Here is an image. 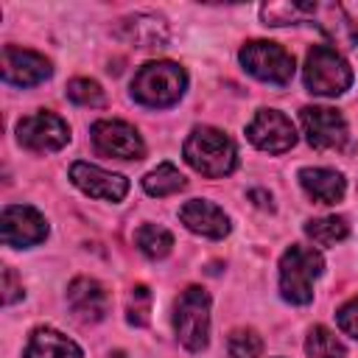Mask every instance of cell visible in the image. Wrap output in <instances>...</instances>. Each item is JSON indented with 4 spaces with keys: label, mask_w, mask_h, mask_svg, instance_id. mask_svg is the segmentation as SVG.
Instances as JSON below:
<instances>
[{
    "label": "cell",
    "mask_w": 358,
    "mask_h": 358,
    "mask_svg": "<svg viewBox=\"0 0 358 358\" xmlns=\"http://www.w3.org/2000/svg\"><path fill=\"white\" fill-rule=\"evenodd\" d=\"M182 154L187 159V165L204 176H227L235 171L238 165V148L235 143L221 131V129H213V126H199L187 134L185 145H182Z\"/></svg>",
    "instance_id": "obj_1"
},
{
    "label": "cell",
    "mask_w": 358,
    "mask_h": 358,
    "mask_svg": "<svg viewBox=\"0 0 358 358\" xmlns=\"http://www.w3.org/2000/svg\"><path fill=\"white\" fill-rule=\"evenodd\" d=\"M187 87V73L176 62H145L131 78V98L151 109L173 106Z\"/></svg>",
    "instance_id": "obj_2"
},
{
    "label": "cell",
    "mask_w": 358,
    "mask_h": 358,
    "mask_svg": "<svg viewBox=\"0 0 358 358\" xmlns=\"http://www.w3.org/2000/svg\"><path fill=\"white\" fill-rule=\"evenodd\" d=\"M324 260L316 249L291 243L280 257V294L294 305H308L313 299V280L322 274Z\"/></svg>",
    "instance_id": "obj_3"
},
{
    "label": "cell",
    "mask_w": 358,
    "mask_h": 358,
    "mask_svg": "<svg viewBox=\"0 0 358 358\" xmlns=\"http://www.w3.org/2000/svg\"><path fill=\"white\" fill-rule=\"evenodd\" d=\"M173 327L179 341L190 350L199 352L210 341V294L199 285H190L179 294L176 308H173Z\"/></svg>",
    "instance_id": "obj_4"
},
{
    "label": "cell",
    "mask_w": 358,
    "mask_h": 358,
    "mask_svg": "<svg viewBox=\"0 0 358 358\" xmlns=\"http://www.w3.org/2000/svg\"><path fill=\"white\" fill-rule=\"evenodd\" d=\"M352 84L347 59L330 45H313L305 56V87L316 95H341Z\"/></svg>",
    "instance_id": "obj_5"
},
{
    "label": "cell",
    "mask_w": 358,
    "mask_h": 358,
    "mask_svg": "<svg viewBox=\"0 0 358 358\" xmlns=\"http://www.w3.org/2000/svg\"><path fill=\"white\" fill-rule=\"evenodd\" d=\"M243 70L266 84H277L285 87L294 78V56L280 48L277 42H266V39H252L241 48L238 53Z\"/></svg>",
    "instance_id": "obj_6"
},
{
    "label": "cell",
    "mask_w": 358,
    "mask_h": 358,
    "mask_svg": "<svg viewBox=\"0 0 358 358\" xmlns=\"http://www.w3.org/2000/svg\"><path fill=\"white\" fill-rule=\"evenodd\" d=\"M17 140L28 151L48 154V151H59L70 140V129L53 112H34L17 123Z\"/></svg>",
    "instance_id": "obj_7"
},
{
    "label": "cell",
    "mask_w": 358,
    "mask_h": 358,
    "mask_svg": "<svg viewBox=\"0 0 358 358\" xmlns=\"http://www.w3.org/2000/svg\"><path fill=\"white\" fill-rule=\"evenodd\" d=\"M305 140L319 151H338L347 145V120L330 106H305L299 112Z\"/></svg>",
    "instance_id": "obj_8"
},
{
    "label": "cell",
    "mask_w": 358,
    "mask_h": 358,
    "mask_svg": "<svg viewBox=\"0 0 358 358\" xmlns=\"http://www.w3.org/2000/svg\"><path fill=\"white\" fill-rule=\"evenodd\" d=\"M92 134V145L98 154L103 157H115V159H140L145 154L143 137L137 134L134 126H129L126 120H98L90 129Z\"/></svg>",
    "instance_id": "obj_9"
},
{
    "label": "cell",
    "mask_w": 358,
    "mask_h": 358,
    "mask_svg": "<svg viewBox=\"0 0 358 358\" xmlns=\"http://www.w3.org/2000/svg\"><path fill=\"white\" fill-rule=\"evenodd\" d=\"M246 137L252 145H257L260 151H268V154H282L296 143L294 123L277 109H260L252 117V123L246 126Z\"/></svg>",
    "instance_id": "obj_10"
},
{
    "label": "cell",
    "mask_w": 358,
    "mask_h": 358,
    "mask_svg": "<svg viewBox=\"0 0 358 358\" xmlns=\"http://www.w3.org/2000/svg\"><path fill=\"white\" fill-rule=\"evenodd\" d=\"M0 229H3V243L6 246H36L48 238V224H45V215L28 204H8L3 210V221H0Z\"/></svg>",
    "instance_id": "obj_11"
},
{
    "label": "cell",
    "mask_w": 358,
    "mask_h": 358,
    "mask_svg": "<svg viewBox=\"0 0 358 358\" xmlns=\"http://www.w3.org/2000/svg\"><path fill=\"white\" fill-rule=\"evenodd\" d=\"M0 70H3V81L14 84V87H36L45 78H50V73H53L50 62L42 53L14 48V45L3 48V67Z\"/></svg>",
    "instance_id": "obj_12"
},
{
    "label": "cell",
    "mask_w": 358,
    "mask_h": 358,
    "mask_svg": "<svg viewBox=\"0 0 358 358\" xmlns=\"http://www.w3.org/2000/svg\"><path fill=\"white\" fill-rule=\"evenodd\" d=\"M70 179L78 190H84L92 199H106V201H120L129 190L126 176L120 173H109L98 165L90 162H73L70 165Z\"/></svg>",
    "instance_id": "obj_13"
},
{
    "label": "cell",
    "mask_w": 358,
    "mask_h": 358,
    "mask_svg": "<svg viewBox=\"0 0 358 358\" xmlns=\"http://www.w3.org/2000/svg\"><path fill=\"white\" fill-rule=\"evenodd\" d=\"M67 302L81 322H101L109 313V294L92 277H76L67 288Z\"/></svg>",
    "instance_id": "obj_14"
},
{
    "label": "cell",
    "mask_w": 358,
    "mask_h": 358,
    "mask_svg": "<svg viewBox=\"0 0 358 358\" xmlns=\"http://www.w3.org/2000/svg\"><path fill=\"white\" fill-rule=\"evenodd\" d=\"M179 218H182V224L190 232L204 235V238H215L218 241V238H224L229 232L227 213L218 204L207 201V199H190V201H185L182 210H179Z\"/></svg>",
    "instance_id": "obj_15"
},
{
    "label": "cell",
    "mask_w": 358,
    "mask_h": 358,
    "mask_svg": "<svg viewBox=\"0 0 358 358\" xmlns=\"http://www.w3.org/2000/svg\"><path fill=\"white\" fill-rule=\"evenodd\" d=\"M316 28L336 45V48H355L358 45V25L352 22V17L344 11V6L338 3H316L313 8V17Z\"/></svg>",
    "instance_id": "obj_16"
},
{
    "label": "cell",
    "mask_w": 358,
    "mask_h": 358,
    "mask_svg": "<svg viewBox=\"0 0 358 358\" xmlns=\"http://www.w3.org/2000/svg\"><path fill=\"white\" fill-rule=\"evenodd\" d=\"M117 36L137 45V48H159L168 39V25H165L162 17L143 11V14H131V17L120 20Z\"/></svg>",
    "instance_id": "obj_17"
},
{
    "label": "cell",
    "mask_w": 358,
    "mask_h": 358,
    "mask_svg": "<svg viewBox=\"0 0 358 358\" xmlns=\"http://www.w3.org/2000/svg\"><path fill=\"white\" fill-rule=\"evenodd\" d=\"M299 185L319 204H336V201L344 199V190H347L344 176L333 168H302L299 171Z\"/></svg>",
    "instance_id": "obj_18"
},
{
    "label": "cell",
    "mask_w": 358,
    "mask_h": 358,
    "mask_svg": "<svg viewBox=\"0 0 358 358\" xmlns=\"http://www.w3.org/2000/svg\"><path fill=\"white\" fill-rule=\"evenodd\" d=\"M25 358H81V347L53 327H36L25 344Z\"/></svg>",
    "instance_id": "obj_19"
},
{
    "label": "cell",
    "mask_w": 358,
    "mask_h": 358,
    "mask_svg": "<svg viewBox=\"0 0 358 358\" xmlns=\"http://www.w3.org/2000/svg\"><path fill=\"white\" fill-rule=\"evenodd\" d=\"M185 176L179 173V168L176 165H171V162H159L151 173H145V179H143V190L148 193V196H154V199H165V196H173V193H179V190H185Z\"/></svg>",
    "instance_id": "obj_20"
},
{
    "label": "cell",
    "mask_w": 358,
    "mask_h": 358,
    "mask_svg": "<svg viewBox=\"0 0 358 358\" xmlns=\"http://www.w3.org/2000/svg\"><path fill=\"white\" fill-rule=\"evenodd\" d=\"M134 243H137V249H140L145 257L159 260V257H165V255L173 249V235H171L165 227H159V224H143V227L134 232Z\"/></svg>",
    "instance_id": "obj_21"
},
{
    "label": "cell",
    "mask_w": 358,
    "mask_h": 358,
    "mask_svg": "<svg viewBox=\"0 0 358 358\" xmlns=\"http://www.w3.org/2000/svg\"><path fill=\"white\" fill-rule=\"evenodd\" d=\"M305 232L319 246H333V243H341L350 235V224L341 215H324V218H310L305 224Z\"/></svg>",
    "instance_id": "obj_22"
},
{
    "label": "cell",
    "mask_w": 358,
    "mask_h": 358,
    "mask_svg": "<svg viewBox=\"0 0 358 358\" xmlns=\"http://www.w3.org/2000/svg\"><path fill=\"white\" fill-rule=\"evenodd\" d=\"M316 3H268L260 8L266 25H291L296 20H310Z\"/></svg>",
    "instance_id": "obj_23"
},
{
    "label": "cell",
    "mask_w": 358,
    "mask_h": 358,
    "mask_svg": "<svg viewBox=\"0 0 358 358\" xmlns=\"http://www.w3.org/2000/svg\"><path fill=\"white\" fill-rule=\"evenodd\" d=\"M305 352H308L310 358H344V355H347V350H344V344L336 338V333L327 330V327H322V324H316V327L308 333Z\"/></svg>",
    "instance_id": "obj_24"
},
{
    "label": "cell",
    "mask_w": 358,
    "mask_h": 358,
    "mask_svg": "<svg viewBox=\"0 0 358 358\" xmlns=\"http://www.w3.org/2000/svg\"><path fill=\"white\" fill-rule=\"evenodd\" d=\"M227 350L232 358H260L263 355V338L252 327H238L229 333Z\"/></svg>",
    "instance_id": "obj_25"
},
{
    "label": "cell",
    "mask_w": 358,
    "mask_h": 358,
    "mask_svg": "<svg viewBox=\"0 0 358 358\" xmlns=\"http://www.w3.org/2000/svg\"><path fill=\"white\" fill-rule=\"evenodd\" d=\"M67 98L78 106H103V90L92 78H73L67 84Z\"/></svg>",
    "instance_id": "obj_26"
},
{
    "label": "cell",
    "mask_w": 358,
    "mask_h": 358,
    "mask_svg": "<svg viewBox=\"0 0 358 358\" xmlns=\"http://www.w3.org/2000/svg\"><path fill=\"white\" fill-rule=\"evenodd\" d=\"M151 291H148V285H134L131 291H129V302H126V319L131 322V324H137V327H145L148 324V313H151Z\"/></svg>",
    "instance_id": "obj_27"
},
{
    "label": "cell",
    "mask_w": 358,
    "mask_h": 358,
    "mask_svg": "<svg viewBox=\"0 0 358 358\" xmlns=\"http://www.w3.org/2000/svg\"><path fill=\"white\" fill-rule=\"evenodd\" d=\"M336 319H338V327H341L347 336L358 338V296H352L350 302H344V305L338 308Z\"/></svg>",
    "instance_id": "obj_28"
},
{
    "label": "cell",
    "mask_w": 358,
    "mask_h": 358,
    "mask_svg": "<svg viewBox=\"0 0 358 358\" xmlns=\"http://www.w3.org/2000/svg\"><path fill=\"white\" fill-rule=\"evenodd\" d=\"M20 296H22V285H17L14 268H6V271H3V302L11 305V302L20 299Z\"/></svg>",
    "instance_id": "obj_29"
},
{
    "label": "cell",
    "mask_w": 358,
    "mask_h": 358,
    "mask_svg": "<svg viewBox=\"0 0 358 358\" xmlns=\"http://www.w3.org/2000/svg\"><path fill=\"white\" fill-rule=\"evenodd\" d=\"M252 196H255V199H257V204H260V207H266V193H260V190H255V193H252Z\"/></svg>",
    "instance_id": "obj_30"
}]
</instances>
